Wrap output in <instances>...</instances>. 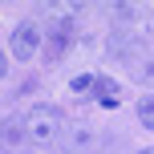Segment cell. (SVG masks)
<instances>
[{"mask_svg": "<svg viewBox=\"0 0 154 154\" xmlns=\"http://www.w3.org/2000/svg\"><path fill=\"white\" fill-rule=\"evenodd\" d=\"M138 122L146 126V130H154V97H142L138 101Z\"/></svg>", "mask_w": 154, "mask_h": 154, "instance_id": "cell-7", "label": "cell"}, {"mask_svg": "<svg viewBox=\"0 0 154 154\" xmlns=\"http://www.w3.org/2000/svg\"><path fill=\"white\" fill-rule=\"evenodd\" d=\"M134 77H138L142 85H154V57H146V61L134 65Z\"/></svg>", "mask_w": 154, "mask_h": 154, "instance_id": "cell-8", "label": "cell"}, {"mask_svg": "<svg viewBox=\"0 0 154 154\" xmlns=\"http://www.w3.org/2000/svg\"><path fill=\"white\" fill-rule=\"evenodd\" d=\"M93 93H97V106H118V101H122V89H118V81H109V77H97V81H93Z\"/></svg>", "mask_w": 154, "mask_h": 154, "instance_id": "cell-5", "label": "cell"}, {"mask_svg": "<svg viewBox=\"0 0 154 154\" xmlns=\"http://www.w3.org/2000/svg\"><path fill=\"white\" fill-rule=\"evenodd\" d=\"M37 45H41V29L32 20H24V24H16V32H12V57L16 61H29L32 53H37Z\"/></svg>", "mask_w": 154, "mask_h": 154, "instance_id": "cell-2", "label": "cell"}, {"mask_svg": "<svg viewBox=\"0 0 154 154\" xmlns=\"http://www.w3.org/2000/svg\"><path fill=\"white\" fill-rule=\"evenodd\" d=\"M89 142H93V130H89V126H73V130L65 134V146H69V150H85Z\"/></svg>", "mask_w": 154, "mask_h": 154, "instance_id": "cell-6", "label": "cell"}, {"mask_svg": "<svg viewBox=\"0 0 154 154\" xmlns=\"http://www.w3.org/2000/svg\"><path fill=\"white\" fill-rule=\"evenodd\" d=\"M93 81H97V77H89V73H77V77H73V89H89Z\"/></svg>", "mask_w": 154, "mask_h": 154, "instance_id": "cell-11", "label": "cell"}, {"mask_svg": "<svg viewBox=\"0 0 154 154\" xmlns=\"http://www.w3.org/2000/svg\"><path fill=\"white\" fill-rule=\"evenodd\" d=\"M109 53L114 57H130V41H126L122 32H114V37H109Z\"/></svg>", "mask_w": 154, "mask_h": 154, "instance_id": "cell-9", "label": "cell"}, {"mask_svg": "<svg viewBox=\"0 0 154 154\" xmlns=\"http://www.w3.org/2000/svg\"><path fill=\"white\" fill-rule=\"evenodd\" d=\"M114 12H118V20H134V16H138V4L122 0V4H114Z\"/></svg>", "mask_w": 154, "mask_h": 154, "instance_id": "cell-10", "label": "cell"}, {"mask_svg": "<svg viewBox=\"0 0 154 154\" xmlns=\"http://www.w3.org/2000/svg\"><path fill=\"white\" fill-rule=\"evenodd\" d=\"M69 37H73V20L65 16V20L57 24L53 32H49V49H45V53H49V57H61V53H65V45H69Z\"/></svg>", "mask_w": 154, "mask_h": 154, "instance_id": "cell-3", "label": "cell"}, {"mask_svg": "<svg viewBox=\"0 0 154 154\" xmlns=\"http://www.w3.org/2000/svg\"><path fill=\"white\" fill-rule=\"evenodd\" d=\"M24 134H29V142H37V146H49L53 138H61V114H57L53 106H32L29 114H24Z\"/></svg>", "mask_w": 154, "mask_h": 154, "instance_id": "cell-1", "label": "cell"}, {"mask_svg": "<svg viewBox=\"0 0 154 154\" xmlns=\"http://www.w3.org/2000/svg\"><path fill=\"white\" fill-rule=\"evenodd\" d=\"M24 138H29V134H24V126L12 122V118H4V126H0V142H4V150H20Z\"/></svg>", "mask_w": 154, "mask_h": 154, "instance_id": "cell-4", "label": "cell"}, {"mask_svg": "<svg viewBox=\"0 0 154 154\" xmlns=\"http://www.w3.org/2000/svg\"><path fill=\"white\" fill-rule=\"evenodd\" d=\"M138 154H154V150H138Z\"/></svg>", "mask_w": 154, "mask_h": 154, "instance_id": "cell-12", "label": "cell"}]
</instances>
